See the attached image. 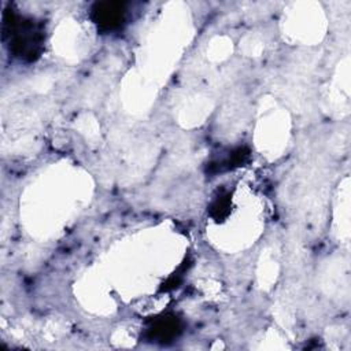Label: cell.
<instances>
[{"mask_svg":"<svg viewBox=\"0 0 351 351\" xmlns=\"http://www.w3.org/2000/svg\"><path fill=\"white\" fill-rule=\"evenodd\" d=\"M3 37L8 41L10 52L19 59L34 60L40 56L44 44L43 25L33 18H25L12 8L3 15Z\"/></svg>","mask_w":351,"mask_h":351,"instance_id":"cell-1","label":"cell"},{"mask_svg":"<svg viewBox=\"0 0 351 351\" xmlns=\"http://www.w3.org/2000/svg\"><path fill=\"white\" fill-rule=\"evenodd\" d=\"M90 16L99 30L115 32L125 23L126 7L121 1H99L90 8Z\"/></svg>","mask_w":351,"mask_h":351,"instance_id":"cell-2","label":"cell"}]
</instances>
